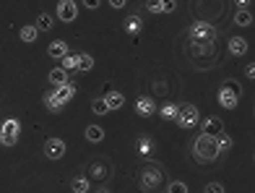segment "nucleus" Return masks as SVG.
<instances>
[{
    "label": "nucleus",
    "instance_id": "obj_34",
    "mask_svg": "<svg viewBox=\"0 0 255 193\" xmlns=\"http://www.w3.org/2000/svg\"><path fill=\"white\" fill-rule=\"evenodd\" d=\"M203 193H227V191H224V186H222V183H206Z\"/></svg>",
    "mask_w": 255,
    "mask_h": 193
},
{
    "label": "nucleus",
    "instance_id": "obj_26",
    "mask_svg": "<svg viewBox=\"0 0 255 193\" xmlns=\"http://www.w3.org/2000/svg\"><path fill=\"white\" fill-rule=\"evenodd\" d=\"M253 21H255V16L250 13V8H242V10L235 13V24L237 26H253Z\"/></svg>",
    "mask_w": 255,
    "mask_h": 193
},
{
    "label": "nucleus",
    "instance_id": "obj_16",
    "mask_svg": "<svg viewBox=\"0 0 255 193\" xmlns=\"http://www.w3.org/2000/svg\"><path fill=\"white\" fill-rule=\"evenodd\" d=\"M47 81H50V86H52V89H57V86H65L68 81H71V73L63 71V68H52V71L47 73Z\"/></svg>",
    "mask_w": 255,
    "mask_h": 193
},
{
    "label": "nucleus",
    "instance_id": "obj_17",
    "mask_svg": "<svg viewBox=\"0 0 255 193\" xmlns=\"http://www.w3.org/2000/svg\"><path fill=\"white\" fill-rule=\"evenodd\" d=\"M123 29H125V34H130V37H135V34H141V29H143V21H141V16H138V13H130V16L125 18Z\"/></svg>",
    "mask_w": 255,
    "mask_h": 193
},
{
    "label": "nucleus",
    "instance_id": "obj_27",
    "mask_svg": "<svg viewBox=\"0 0 255 193\" xmlns=\"http://www.w3.org/2000/svg\"><path fill=\"white\" fill-rule=\"evenodd\" d=\"M34 26H37V31H50L55 26V18L50 13H39L37 21H34Z\"/></svg>",
    "mask_w": 255,
    "mask_h": 193
},
{
    "label": "nucleus",
    "instance_id": "obj_33",
    "mask_svg": "<svg viewBox=\"0 0 255 193\" xmlns=\"http://www.w3.org/2000/svg\"><path fill=\"white\" fill-rule=\"evenodd\" d=\"M177 10V0H161V13H175Z\"/></svg>",
    "mask_w": 255,
    "mask_h": 193
},
{
    "label": "nucleus",
    "instance_id": "obj_29",
    "mask_svg": "<svg viewBox=\"0 0 255 193\" xmlns=\"http://www.w3.org/2000/svg\"><path fill=\"white\" fill-rule=\"evenodd\" d=\"M76 60H78V52H68L65 58L60 60V68H63V71H68V73H71V71H76Z\"/></svg>",
    "mask_w": 255,
    "mask_h": 193
},
{
    "label": "nucleus",
    "instance_id": "obj_14",
    "mask_svg": "<svg viewBox=\"0 0 255 193\" xmlns=\"http://www.w3.org/2000/svg\"><path fill=\"white\" fill-rule=\"evenodd\" d=\"M227 47H229V55H232V58H242V55H248V39L237 34V37L229 39Z\"/></svg>",
    "mask_w": 255,
    "mask_h": 193
},
{
    "label": "nucleus",
    "instance_id": "obj_18",
    "mask_svg": "<svg viewBox=\"0 0 255 193\" xmlns=\"http://www.w3.org/2000/svg\"><path fill=\"white\" fill-rule=\"evenodd\" d=\"M47 55H50V58H55V60H63L65 55H68V44H65L63 39H55V42H50Z\"/></svg>",
    "mask_w": 255,
    "mask_h": 193
},
{
    "label": "nucleus",
    "instance_id": "obj_20",
    "mask_svg": "<svg viewBox=\"0 0 255 193\" xmlns=\"http://www.w3.org/2000/svg\"><path fill=\"white\" fill-rule=\"evenodd\" d=\"M71 191H73V193H89V191H91V180H89L86 175H76V178L71 180Z\"/></svg>",
    "mask_w": 255,
    "mask_h": 193
},
{
    "label": "nucleus",
    "instance_id": "obj_22",
    "mask_svg": "<svg viewBox=\"0 0 255 193\" xmlns=\"http://www.w3.org/2000/svg\"><path fill=\"white\" fill-rule=\"evenodd\" d=\"M159 110V115L164 118V120H175L177 118V110H180V105L177 102H164L161 107H156Z\"/></svg>",
    "mask_w": 255,
    "mask_h": 193
},
{
    "label": "nucleus",
    "instance_id": "obj_35",
    "mask_svg": "<svg viewBox=\"0 0 255 193\" xmlns=\"http://www.w3.org/2000/svg\"><path fill=\"white\" fill-rule=\"evenodd\" d=\"M99 5H102V0H84V8L86 10H97Z\"/></svg>",
    "mask_w": 255,
    "mask_h": 193
},
{
    "label": "nucleus",
    "instance_id": "obj_5",
    "mask_svg": "<svg viewBox=\"0 0 255 193\" xmlns=\"http://www.w3.org/2000/svg\"><path fill=\"white\" fill-rule=\"evenodd\" d=\"M198 120H201V112H198V107L195 105H180V110H177V118H175V123L182 128V131H190V128H195L198 126Z\"/></svg>",
    "mask_w": 255,
    "mask_h": 193
},
{
    "label": "nucleus",
    "instance_id": "obj_3",
    "mask_svg": "<svg viewBox=\"0 0 255 193\" xmlns=\"http://www.w3.org/2000/svg\"><path fill=\"white\" fill-rule=\"evenodd\" d=\"M240 97H242V89L235 84V81H224L219 86V94H216V102L222 105L224 110H237L240 105Z\"/></svg>",
    "mask_w": 255,
    "mask_h": 193
},
{
    "label": "nucleus",
    "instance_id": "obj_31",
    "mask_svg": "<svg viewBox=\"0 0 255 193\" xmlns=\"http://www.w3.org/2000/svg\"><path fill=\"white\" fill-rule=\"evenodd\" d=\"M167 193H188V186L182 180H172V183H167Z\"/></svg>",
    "mask_w": 255,
    "mask_h": 193
},
{
    "label": "nucleus",
    "instance_id": "obj_15",
    "mask_svg": "<svg viewBox=\"0 0 255 193\" xmlns=\"http://www.w3.org/2000/svg\"><path fill=\"white\" fill-rule=\"evenodd\" d=\"M42 102H44V107H47L50 112H60V110L65 107V102L60 99V94H57L55 89H50V92H44Z\"/></svg>",
    "mask_w": 255,
    "mask_h": 193
},
{
    "label": "nucleus",
    "instance_id": "obj_39",
    "mask_svg": "<svg viewBox=\"0 0 255 193\" xmlns=\"http://www.w3.org/2000/svg\"><path fill=\"white\" fill-rule=\"evenodd\" d=\"M94 193H112V191H110V188H104V186H102V188H97Z\"/></svg>",
    "mask_w": 255,
    "mask_h": 193
},
{
    "label": "nucleus",
    "instance_id": "obj_8",
    "mask_svg": "<svg viewBox=\"0 0 255 193\" xmlns=\"http://www.w3.org/2000/svg\"><path fill=\"white\" fill-rule=\"evenodd\" d=\"M57 18H60L63 24H73V21L78 18L76 0H57Z\"/></svg>",
    "mask_w": 255,
    "mask_h": 193
},
{
    "label": "nucleus",
    "instance_id": "obj_11",
    "mask_svg": "<svg viewBox=\"0 0 255 193\" xmlns=\"http://www.w3.org/2000/svg\"><path fill=\"white\" fill-rule=\"evenodd\" d=\"M135 112H138L141 118L156 115V99H154V97H138V99H135Z\"/></svg>",
    "mask_w": 255,
    "mask_h": 193
},
{
    "label": "nucleus",
    "instance_id": "obj_6",
    "mask_svg": "<svg viewBox=\"0 0 255 193\" xmlns=\"http://www.w3.org/2000/svg\"><path fill=\"white\" fill-rule=\"evenodd\" d=\"M18 136H21V123L16 118L3 120V126H0V146H16Z\"/></svg>",
    "mask_w": 255,
    "mask_h": 193
},
{
    "label": "nucleus",
    "instance_id": "obj_25",
    "mask_svg": "<svg viewBox=\"0 0 255 193\" xmlns=\"http://www.w3.org/2000/svg\"><path fill=\"white\" fill-rule=\"evenodd\" d=\"M214 144H216V152H219V154H227V152L232 149V136L219 133V136H214Z\"/></svg>",
    "mask_w": 255,
    "mask_h": 193
},
{
    "label": "nucleus",
    "instance_id": "obj_24",
    "mask_svg": "<svg viewBox=\"0 0 255 193\" xmlns=\"http://www.w3.org/2000/svg\"><path fill=\"white\" fill-rule=\"evenodd\" d=\"M55 92H57V94H60V99L65 102V105H68V102H71V99L76 97V92H78V89H76V84H73V81H68L65 86H57V89H55Z\"/></svg>",
    "mask_w": 255,
    "mask_h": 193
},
{
    "label": "nucleus",
    "instance_id": "obj_38",
    "mask_svg": "<svg viewBox=\"0 0 255 193\" xmlns=\"http://www.w3.org/2000/svg\"><path fill=\"white\" fill-rule=\"evenodd\" d=\"M245 76H248V78H255V65H253V63H248V68H245Z\"/></svg>",
    "mask_w": 255,
    "mask_h": 193
},
{
    "label": "nucleus",
    "instance_id": "obj_23",
    "mask_svg": "<svg viewBox=\"0 0 255 193\" xmlns=\"http://www.w3.org/2000/svg\"><path fill=\"white\" fill-rule=\"evenodd\" d=\"M18 37H21V42H26V44H31V42H37V37H39V31H37V26H34V24H26V26H21V31H18Z\"/></svg>",
    "mask_w": 255,
    "mask_h": 193
},
{
    "label": "nucleus",
    "instance_id": "obj_2",
    "mask_svg": "<svg viewBox=\"0 0 255 193\" xmlns=\"http://www.w3.org/2000/svg\"><path fill=\"white\" fill-rule=\"evenodd\" d=\"M193 157H195V162H201V165H211V162H216L219 152H216L214 136L201 133L198 139L193 141Z\"/></svg>",
    "mask_w": 255,
    "mask_h": 193
},
{
    "label": "nucleus",
    "instance_id": "obj_7",
    "mask_svg": "<svg viewBox=\"0 0 255 193\" xmlns=\"http://www.w3.org/2000/svg\"><path fill=\"white\" fill-rule=\"evenodd\" d=\"M68 152V146L63 139H57V136H52V139L44 141V157H47L50 162H57V160H63Z\"/></svg>",
    "mask_w": 255,
    "mask_h": 193
},
{
    "label": "nucleus",
    "instance_id": "obj_19",
    "mask_svg": "<svg viewBox=\"0 0 255 193\" xmlns=\"http://www.w3.org/2000/svg\"><path fill=\"white\" fill-rule=\"evenodd\" d=\"M91 68H94V55H89V52H78L76 71H78V73H89Z\"/></svg>",
    "mask_w": 255,
    "mask_h": 193
},
{
    "label": "nucleus",
    "instance_id": "obj_36",
    "mask_svg": "<svg viewBox=\"0 0 255 193\" xmlns=\"http://www.w3.org/2000/svg\"><path fill=\"white\" fill-rule=\"evenodd\" d=\"M235 5H237V10H242V8H250L253 0H235Z\"/></svg>",
    "mask_w": 255,
    "mask_h": 193
},
{
    "label": "nucleus",
    "instance_id": "obj_9",
    "mask_svg": "<svg viewBox=\"0 0 255 193\" xmlns=\"http://www.w3.org/2000/svg\"><path fill=\"white\" fill-rule=\"evenodd\" d=\"M89 180H107L110 178V165L102 160V157H94L91 160V165H89V175H86Z\"/></svg>",
    "mask_w": 255,
    "mask_h": 193
},
{
    "label": "nucleus",
    "instance_id": "obj_4",
    "mask_svg": "<svg viewBox=\"0 0 255 193\" xmlns=\"http://www.w3.org/2000/svg\"><path fill=\"white\" fill-rule=\"evenodd\" d=\"M188 37L195 39V42H216L219 31L214 24H208V21H193L190 29H188Z\"/></svg>",
    "mask_w": 255,
    "mask_h": 193
},
{
    "label": "nucleus",
    "instance_id": "obj_28",
    "mask_svg": "<svg viewBox=\"0 0 255 193\" xmlns=\"http://www.w3.org/2000/svg\"><path fill=\"white\" fill-rule=\"evenodd\" d=\"M104 102H107L110 110H120L125 105V97L120 92H107V97H104Z\"/></svg>",
    "mask_w": 255,
    "mask_h": 193
},
{
    "label": "nucleus",
    "instance_id": "obj_1",
    "mask_svg": "<svg viewBox=\"0 0 255 193\" xmlns=\"http://www.w3.org/2000/svg\"><path fill=\"white\" fill-rule=\"evenodd\" d=\"M161 186H164V173L161 167L154 162H146L141 170H138V188L143 193H159Z\"/></svg>",
    "mask_w": 255,
    "mask_h": 193
},
{
    "label": "nucleus",
    "instance_id": "obj_10",
    "mask_svg": "<svg viewBox=\"0 0 255 193\" xmlns=\"http://www.w3.org/2000/svg\"><path fill=\"white\" fill-rule=\"evenodd\" d=\"M135 152H138V157H143V160H151L154 152H156V144H154L151 136H148V133L138 136V139H135Z\"/></svg>",
    "mask_w": 255,
    "mask_h": 193
},
{
    "label": "nucleus",
    "instance_id": "obj_37",
    "mask_svg": "<svg viewBox=\"0 0 255 193\" xmlns=\"http://www.w3.org/2000/svg\"><path fill=\"white\" fill-rule=\"evenodd\" d=\"M125 3H128V0H110V5H112L115 10H120V8H125Z\"/></svg>",
    "mask_w": 255,
    "mask_h": 193
},
{
    "label": "nucleus",
    "instance_id": "obj_13",
    "mask_svg": "<svg viewBox=\"0 0 255 193\" xmlns=\"http://www.w3.org/2000/svg\"><path fill=\"white\" fill-rule=\"evenodd\" d=\"M188 55H193V58H201V55H214V42L188 39Z\"/></svg>",
    "mask_w": 255,
    "mask_h": 193
},
{
    "label": "nucleus",
    "instance_id": "obj_12",
    "mask_svg": "<svg viewBox=\"0 0 255 193\" xmlns=\"http://www.w3.org/2000/svg\"><path fill=\"white\" fill-rule=\"evenodd\" d=\"M198 126L203 128L206 136H219V133H224V123H222V118H216V115H208L206 120H198Z\"/></svg>",
    "mask_w": 255,
    "mask_h": 193
},
{
    "label": "nucleus",
    "instance_id": "obj_32",
    "mask_svg": "<svg viewBox=\"0 0 255 193\" xmlns=\"http://www.w3.org/2000/svg\"><path fill=\"white\" fill-rule=\"evenodd\" d=\"M146 10L154 13V16H159L161 13V0H146Z\"/></svg>",
    "mask_w": 255,
    "mask_h": 193
},
{
    "label": "nucleus",
    "instance_id": "obj_21",
    "mask_svg": "<svg viewBox=\"0 0 255 193\" xmlns=\"http://www.w3.org/2000/svg\"><path fill=\"white\" fill-rule=\"evenodd\" d=\"M84 139H86V141H91V144H99V141H104V128H102V126H86V131H84Z\"/></svg>",
    "mask_w": 255,
    "mask_h": 193
},
{
    "label": "nucleus",
    "instance_id": "obj_30",
    "mask_svg": "<svg viewBox=\"0 0 255 193\" xmlns=\"http://www.w3.org/2000/svg\"><path fill=\"white\" fill-rule=\"evenodd\" d=\"M91 112H94V115H107L110 107H107V102H104V97H97L91 102Z\"/></svg>",
    "mask_w": 255,
    "mask_h": 193
}]
</instances>
